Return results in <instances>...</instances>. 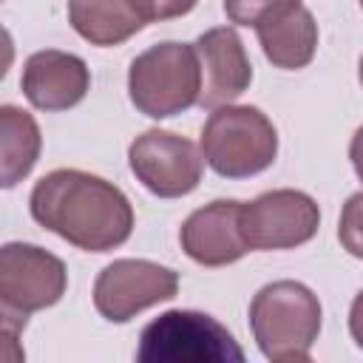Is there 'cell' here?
Wrapping results in <instances>:
<instances>
[{
    "label": "cell",
    "mask_w": 363,
    "mask_h": 363,
    "mask_svg": "<svg viewBox=\"0 0 363 363\" xmlns=\"http://www.w3.org/2000/svg\"><path fill=\"white\" fill-rule=\"evenodd\" d=\"M128 94L136 111L150 119H167L199 105L201 65L196 45L159 43L142 51L130 62Z\"/></svg>",
    "instance_id": "3"
},
{
    "label": "cell",
    "mask_w": 363,
    "mask_h": 363,
    "mask_svg": "<svg viewBox=\"0 0 363 363\" xmlns=\"http://www.w3.org/2000/svg\"><path fill=\"white\" fill-rule=\"evenodd\" d=\"M31 218L62 241L108 252L133 233V207L128 196L102 176L62 167L45 173L28 196Z\"/></svg>",
    "instance_id": "1"
},
{
    "label": "cell",
    "mask_w": 363,
    "mask_h": 363,
    "mask_svg": "<svg viewBox=\"0 0 363 363\" xmlns=\"http://www.w3.org/2000/svg\"><path fill=\"white\" fill-rule=\"evenodd\" d=\"M43 136L37 119L17 108V105H3L0 108V184L14 187L23 182L31 167L40 159Z\"/></svg>",
    "instance_id": "15"
},
{
    "label": "cell",
    "mask_w": 363,
    "mask_h": 363,
    "mask_svg": "<svg viewBox=\"0 0 363 363\" xmlns=\"http://www.w3.org/2000/svg\"><path fill=\"white\" fill-rule=\"evenodd\" d=\"M349 332H352L354 343L363 349V289L352 301V309H349Z\"/></svg>",
    "instance_id": "19"
},
{
    "label": "cell",
    "mask_w": 363,
    "mask_h": 363,
    "mask_svg": "<svg viewBox=\"0 0 363 363\" xmlns=\"http://www.w3.org/2000/svg\"><path fill=\"white\" fill-rule=\"evenodd\" d=\"M68 286L65 264L37 244L9 241L0 250V312L3 332L14 340L28 315L54 306Z\"/></svg>",
    "instance_id": "5"
},
{
    "label": "cell",
    "mask_w": 363,
    "mask_h": 363,
    "mask_svg": "<svg viewBox=\"0 0 363 363\" xmlns=\"http://www.w3.org/2000/svg\"><path fill=\"white\" fill-rule=\"evenodd\" d=\"M128 164L136 182H142V187L153 196L182 199L193 193L201 182L204 153L190 139L153 128L130 142Z\"/></svg>",
    "instance_id": "7"
},
{
    "label": "cell",
    "mask_w": 363,
    "mask_h": 363,
    "mask_svg": "<svg viewBox=\"0 0 363 363\" xmlns=\"http://www.w3.org/2000/svg\"><path fill=\"white\" fill-rule=\"evenodd\" d=\"M136 360L150 363H230V360H244L241 346L235 343L233 332L221 326L213 315L196 312V309H170L150 320L142 335H139V349Z\"/></svg>",
    "instance_id": "6"
},
{
    "label": "cell",
    "mask_w": 363,
    "mask_h": 363,
    "mask_svg": "<svg viewBox=\"0 0 363 363\" xmlns=\"http://www.w3.org/2000/svg\"><path fill=\"white\" fill-rule=\"evenodd\" d=\"M199 0H133L139 17L147 23H162V20H173V17H184L196 9Z\"/></svg>",
    "instance_id": "18"
},
{
    "label": "cell",
    "mask_w": 363,
    "mask_h": 363,
    "mask_svg": "<svg viewBox=\"0 0 363 363\" xmlns=\"http://www.w3.org/2000/svg\"><path fill=\"white\" fill-rule=\"evenodd\" d=\"M68 23L99 48L119 45L145 28L133 0H68Z\"/></svg>",
    "instance_id": "14"
},
{
    "label": "cell",
    "mask_w": 363,
    "mask_h": 363,
    "mask_svg": "<svg viewBox=\"0 0 363 363\" xmlns=\"http://www.w3.org/2000/svg\"><path fill=\"white\" fill-rule=\"evenodd\" d=\"M349 159H352V167L357 173V179L363 182V125L354 130L352 136V145H349Z\"/></svg>",
    "instance_id": "20"
},
{
    "label": "cell",
    "mask_w": 363,
    "mask_h": 363,
    "mask_svg": "<svg viewBox=\"0 0 363 363\" xmlns=\"http://www.w3.org/2000/svg\"><path fill=\"white\" fill-rule=\"evenodd\" d=\"M193 45L201 65V94H199L201 108L216 111L221 105H230L250 88L252 65L235 28L230 26L210 28Z\"/></svg>",
    "instance_id": "11"
},
{
    "label": "cell",
    "mask_w": 363,
    "mask_h": 363,
    "mask_svg": "<svg viewBox=\"0 0 363 363\" xmlns=\"http://www.w3.org/2000/svg\"><path fill=\"white\" fill-rule=\"evenodd\" d=\"M241 201L218 199L187 216L179 241L187 258L201 267H227L250 252L241 230Z\"/></svg>",
    "instance_id": "10"
},
{
    "label": "cell",
    "mask_w": 363,
    "mask_h": 363,
    "mask_svg": "<svg viewBox=\"0 0 363 363\" xmlns=\"http://www.w3.org/2000/svg\"><path fill=\"white\" fill-rule=\"evenodd\" d=\"M20 88L40 111H68L85 99L91 88V71L82 57L45 48L26 60Z\"/></svg>",
    "instance_id": "12"
},
{
    "label": "cell",
    "mask_w": 363,
    "mask_h": 363,
    "mask_svg": "<svg viewBox=\"0 0 363 363\" xmlns=\"http://www.w3.org/2000/svg\"><path fill=\"white\" fill-rule=\"evenodd\" d=\"M357 77H360V85H363V57H360V68H357Z\"/></svg>",
    "instance_id": "21"
},
{
    "label": "cell",
    "mask_w": 363,
    "mask_h": 363,
    "mask_svg": "<svg viewBox=\"0 0 363 363\" xmlns=\"http://www.w3.org/2000/svg\"><path fill=\"white\" fill-rule=\"evenodd\" d=\"M337 238L349 255L363 261V190L346 199L337 221Z\"/></svg>",
    "instance_id": "16"
},
{
    "label": "cell",
    "mask_w": 363,
    "mask_h": 363,
    "mask_svg": "<svg viewBox=\"0 0 363 363\" xmlns=\"http://www.w3.org/2000/svg\"><path fill=\"white\" fill-rule=\"evenodd\" d=\"M179 272L145 258H119L94 281V306L111 323H128L139 312L176 298Z\"/></svg>",
    "instance_id": "8"
},
{
    "label": "cell",
    "mask_w": 363,
    "mask_h": 363,
    "mask_svg": "<svg viewBox=\"0 0 363 363\" xmlns=\"http://www.w3.org/2000/svg\"><path fill=\"white\" fill-rule=\"evenodd\" d=\"M360 9H363V0H360Z\"/></svg>",
    "instance_id": "22"
},
{
    "label": "cell",
    "mask_w": 363,
    "mask_h": 363,
    "mask_svg": "<svg viewBox=\"0 0 363 363\" xmlns=\"http://www.w3.org/2000/svg\"><path fill=\"white\" fill-rule=\"evenodd\" d=\"M301 0H224V11L227 17L235 23V26H258L261 20L289 9V6H298Z\"/></svg>",
    "instance_id": "17"
},
{
    "label": "cell",
    "mask_w": 363,
    "mask_h": 363,
    "mask_svg": "<svg viewBox=\"0 0 363 363\" xmlns=\"http://www.w3.org/2000/svg\"><path fill=\"white\" fill-rule=\"evenodd\" d=\"M264 57L284 71L306 68L318 48V23L309 9L289 6L255 26Z\"/></svg>",
    "instance_id": "13"
},
{
    "label": "cell",
    "mask_w": 363,
    "mask_h": 363,
    "mask_svg": "<svg viewBox=\"0 0 363 363\" xmlns=\"http://www.w3.org/2000/svg\"><path fill=\"white\" fill-rule=\"evenodd\" d=\"M320 301L298 281H275L250 301V329L261 354L272 363L309 360L320 335Z\"/></svg>",
    "instance_id": "2"
},
{
    "label": "cell",
    "mask_w": 363,
    "mask_h": 363,
    "mask_svg": "<svg viewBox=\"0 0 363 363\" xmlns=\"http://www.w3.org/2000/svg\"><path fill=\"white\" fill-rule=\"evenodd\" d=\"M318 201L301 190H269L241 207V230L250 250H292L315 238Z\"/></svg>",
    "instance_id": "9"
},
{
    "label": "cell",
    "mask_w": 363,
    "mask_h": 363,
    "mask_svg": "<svg viewBox=\"0 0 363 363\" xmlns=\"http://www.w3.org/2000/svg\"><path fill=\"white\" fill-rule=\"evenodd\" d=\"M204 162L224 179L264 173L278 156V130L252 105H221L201 130Z\"/></svg>",
    "instance_id": "4"
}]
</instances>
